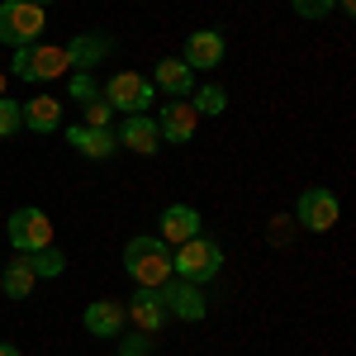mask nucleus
Returning a JSON list of instances; mask_svg holds the SVG:
<instances>
[{
	"label": "nucleus",
	"mask_w": 356,
	"mask_h": 356,
	"mask_svg": "<svg viewBox=\"0 0 356 356\" xmlns=\"http://www.w3.org/2000/svg\"><path fill=\"white\" fill-rule=\"evenodd\" d=\"M124 271H129L134 285L157 290V285L171 280V247H166L162 238H143V233H138V238L124 243Z\"/></svg>",
	"instance_id": "obj_1"
},
{
	"label": "nucleus",
	"mask_w": 356,
	"mask_h": 356,
	"mask_svg": "<svg viewBox=\"0 0 356 356\" xmlns=\"http://www.w3.org/2000/svg\"><path fill=\"white\" fill-rule=\"evenodd\" d=\"M223 271V247L214 238H191V243L171 247V275L176 280H191V285H209Z\"/></svg>",
	"instance_id": "obj_2"
},
{
	"label": "nucleus",
	"mask_w": 356,
	"mask_h": 356,
	"mask_svg": "<svg viewBox=\"0 0 356 356\" xmlns=\"http://www.w3.org/2000/svg\"><path fill=\"white\" fill-rule=\"evenodd\" d=\"M62 72H72V62L67 53L57 48V43H24V48H15L10 57V76H19V81H57Z\"/></svg>",
	"instance_id": "obj_3"
},
{
	"label": "nucleus",
	"mask_w": 356,
	"mask_h": 356,
	"mask_svg": "<svg viewBox=\"0 0 356 356\" xmlns=\"http://www.w3.org/2000/svg\"><path fill=\"white\" fill-rule=\"evenodd\" d=\"M100 95H105V105H110L114 114H147L152 105H157L152 76H138V72H114Z\"/></svg>",
	"instance_id": "obj_4"
},
{
	"label": "nucleus",
	"mask_w": 356,
	"mask_h": 356,
	"mask_svg": "<svg viewBox=\"0 0 356 356\" xmlns=\"http://www.w3.org/2000/svg\"><path fill=\"white\" fill-rule=\"evenodd\" d=\"M43 29H48V10H43V5H29V0H0V43L24 48V43H38Z\"/></svg>",
	"instance_id": "obj_5"
},
{
	"label": "nucleus",
	"mask_w": 356,
	"mask_h": 356,
	"mask_svg": "<svg viewBox=\"0 0 356 356\" xmlns=\"http://www.w3.org/2000/svg\"><path fill=\"white\" fill-rule=\"evenodd\" d=\"M5 238H10V247H15L19 257H29V252H38V247H53V219H48L38 204H24V209L10 214Z\"/></svg>",
	"instance_id": "obj_6"
},
{
	"label": "nucleus",
	"mask_w": 356,
	"mask_h": 356,
	"mask_svg": "<svg viewBox=\"0 0 356 356\" xmlns=\"http://www.w3.org/2000/svg\"><path fill=\"white\" fill-rule=\"evenodd\" d=\"M337 195L328 191V186H309V191L300 195V204H295V219H300V228H309V233H328V228H337Z\"/></svg>",
	"instance_id": "obj_7"
},
{
	"label": "nucleus",
	"mask_w": 356,
	"mask_h": 356,
	"mask_svg": "<svg viewBox=\"0 0 356 356\" xmlns=\"http://www.w3.org/2000/svg\"><path fill=\"white\" fill-rule=\"evenodd\" d=\"M119 147H129L138 157H157L162 152V134H157V119L152 114H124V124L114 129Z\"/></svg>",
	"instance_id": "obj_8"
},
{
	"label": "nucleus",
	"mask_w": 356,
	"mask_h": 356,
	"mask_svg": "<svg viewBox=\"0 0 356 356\" xmlns=\"http://www.w3.org/2000/svg\"><path fill=\"white\" fill-rule=\"evenodd\" d=\"M223 53H228V43H223L219 29H195V33H186L181 62H186L191 72H214V67L223 62Z\"/></svg>",
	"instance_id": "obj_9"
},
{
	"label": "nucleus",
	"mask_w": 356,
	"mask_h": 356,
	"mask_svg": "<svg viewBox=\"0 0 356 356\" xmlns=\"http://www.w3.org/2000/svg\"><path fill=\"white\" fill-rule=\"evenodd\" d=\"M62 143L67 147H76L81 157H90V162H110L114 152H119V138H114V129H86V124H67L62 129Z\"/></svg>",
	"instance_id": "obj_10"
},
{
	"label": "nucleus",
	"mask_w": 356,
	"mask_h": 356,
	"mask_svg": "<svg viewBox=\"0 0 356 356\" xmlns=\"http://www.w3.org/2000/svg\"><path fill=\"white\" fill-rule=\"evenodd\" d=\"M157 228H162L157 238H162L166 247H181V243H191V238L204 233V219H200L195 204H166L162 219H157Z\"/></svg>",
	"instance_id": "obj_11"
},
{
	"label": "nucleus",
	"mask_w": 356,
	"mask_h": 356,
	"mask_svg": "<svg viewBox=\"0 0 356 356\" xmlns=\"http://www.w3.org/2000/svg\"><path fill=\"white\" fill-rule=\"evenodd\" d=\"M162 290V300H166V314L171 318H186V323H200L204 314H209V300H204V290L200 285H191V280H166V285H157Z\"/></svg>",
	"instance_id": "obj_12"
},
{
	"label": "nucleus",
	"mask_w": 356,
	"mask_h": 356,
	"mask_svg": "<svg viewBox=\"0 0 356 356\" xmlns=\"http://www.w3.org/2000/svg\"><path fill=\"white\" fill-rule=\"evenodd\" d=\"M124 314H129V318L138 323V332H162V328H166V318H171V314H166L162 290H143V285L134 290V300L124 304Z\"/></svg>",
	"instance_id": "obj_13"
},
{
	"label": "nucleus",
	"mask_w": 356,
	"mask_h": 356,
	"mask_svg": "<svg viewBox=\"0 0 356 356\" xmlns=\"http://www.w3.org/2000/svg\"><path fill=\"white\" fill-rule=\"evenodd\" d=\"M62 53L72 62V72H90V67H100L114 53V38H105V33H76V38L62 43Z\"/></svg>",
	"instance_id": "obj_14"
},
{
	"label": "nucleus",
	"mask_w": 356,
	"mask_h": 356,
	"mask_svg": "<svg viewBox=\"0 0 356 356\" xmlns=\"http://www.w3.org/2000/svg\"><path fill=\"white\" fill-rule=\"evenodd\" d=\"M81 323H86V332H90V337L114 342V337L124 332V323H129V314H124V304H119V300H95V304H86Z\"/></svg>",
	"instance_id": "obj_15"
},
{
	"label": "nucleus",
	"mask_w": 356,
	"mask_h": 356,
	"mask_svg": "<svg viewBox=\"0 0 356 356\" xmlns=\"http://www.w3.org/2000/svg\"><path fill=\"white\" fill-rule=\"evenodd\" d=\"M195 124H200V114L191 110V100H171V105H162V114H157L162 143H176V147L195 138Z\"/></svg>",
	"instance_id": "obj_16"
},
{
	"label": "nucleus",
	"mask_w": 356,
	"mask_h": 356,
	"mask_svg": "<svg viewBox=\"0 0 356 356\" xmlns=\"http://www.w3.org/2000/svg\"><path fill=\"white\" fill-rule=\"evenodd\" d=\"M152 86L157 90H166L171 100H191V90H195V72L181 62V57H162L157 67H152Z\"/></svg>",
	"instance_id": "obj_17"
},
{
	"label": "nucleus",
	"mask_w": 356,
	"mask_h": 356,
	"mask_svg": "<svg viewBox=\"0 0 356 356\" xmlns=\"http://www.w3.org/2000/svg\"><path fill=\"white\" fill-rule=\"evenodd\" d=\"M24 129H33V134H57L62 129V100L57 95H33V100H24Z\"/></svg>",
	"instance_id": "obj_18"
},
{
	"label": "nucleus",
	"mask_w": 356,
	"mask_h": 356,
	"mask_svg": "<svg viewBox=\"0 0 356 356\" xmlns=\"http://www.w3.org/2000/svg\"><path fill=\"white\" fill-rule=\"evenodd\" d=\"M33 285H38V275H33V266H29V257L15 252V257L5 261V271H0V290H5L10 300H29Z\"/></svg>",
	"instance_id": "obj_19"
},
{
	"label": "nucleus",
	"mask_w": 356,
	"mask_h": 356,
	"mask_svg": "<svg viewBox=\"0 0 356 356\" xmlns=\"http://www.w3.org/2000/svg\"><path fill=\"white\" fill-rule=\"evenodd\" d=\"M191 110L195 114H223V110H228V90H223L219 81L195 86V90H191Z\"/></svg>",
	"instance_id": "obj_20"
},
{
	"label": "nucleus",
	"mask_w": 356,
	"mask_h": 356,
	"mask_svg": "<svg viewBox=\"0 0 356 356\" xmlns=\"http://www.w3.org/2000/svg\"><path fill=\"white\" fill-rule=\"evenodd\" d=\"M29 266H33L38 280H53V275L67 271V257H62L57 247H38V252H29Z\"/></svg>",
	"instance_id": "obj_21"
},
{
	"label": "nucleus",
	"mask_w": 356,
	"mask_h": 356,
	"mask_svg": "<svg viewBox=\"0 0 356 356\" xmlns=\"http://www.w3.org/2000/svg\"><path fill=\"white\" fill-rule=\"evenodd\" d=\"M24 134V100H0V138H15Z\"/></svg>",
	"instance_id": "obj_22"
},
{
	"label": "nucleus",
	"mask_w": 356,
	"mask_h": 356,
	"mask_svg": "<svg viewBox=\"0 0 356 356\" xmlns=\"http://www.w3.org/2000/svg\"><path fill=\"white\" fill-rule=\"evenodd\" d=\"M100 95V86H95V76L90 72H72V81H67V100H76V105H86V100H95Z\"/></svg>",
	"instance_id": "obj_23"
},
{
	"label": "nucleus",
	"mask_w": 356,
	"mask_h": 356,
	"mask_svg": "<svg viewBox=\"0 0 356 356\" xmlns=\"http://www.w3.org/2000/svg\"><path fill=\"white\" fill-rule=\"evenodd\" d=\"M81 114H86V119H81L86 129H110V119H114V110L105 105V95H95V100H86V105H81Z\"/></svg>",
	"instance_id": "obj_24"
},
{
	"label": "nucleus",
	"mask_w": 356,
	"mask_h": 356,
	"mask_svg": "<svg viewBox=\"0 0 356 356\" xmlns=\"http://www.w3.org/2000/svg\"><path fill=\"white\" fill-rule=\"evenodd\" d=\"M290 10L300 19H328L332 10H337V0H290Z\"/></svg>",
	"instance_id": "obj_25"
},
{
	"label": "nucleus",
	"mask_w": 356,
	"mask_h": 356,
	"mask_svg": "<svg viewBox=\"0 0 356 356\" xmlns=\"http://www.w3.org/2000/svg\"><path fill=\"white\" fill-rule=\"evenodd\" d=\"M119 356H152L147 332H119Z\"/></svg>",
	"instance_id": "obj_26"
},
{
	"label": "nucleus",
	"mask_w": 356,
	"mask_h": 356,
	"mask_svg": "<svg viewBox=\"0 0 356 356\" xmlns=\"http://www.w3.org/2000/svg\"><path fill=\"white\" fill-rule=\"evenodd\" d=\"M0 356H24V352H19L15 342H0Z\"/></svg>",
	"instance_id": "obj_27"
},
{
	"label": "nucleus",
	"mask_w": 356,
	"mask_h": 356,
	"mask_svg": "<svg viewBox=\"0 0 356 356\" xmlns=\"http://www.w3.org/2000/svg\"><path fill=\"white\" fill-rule=\"evenodd\" d=\"M337 5H342V10H347V15H352V10H356V0H337Z\"/></svg>",
	"instance_id": "obj_28"
},
{
	"label": "nucleus",
	"mask_w": 356,
	"mask_h": 356,
	"mask_svg": "<svg viewBox=\"0 0 356 356\" xmlns=\"http://www.w3.org/2000/svg\"><path fill=\"white\" fill-rule=\"evenodd\" d=\"M29 5H43V10H48V5H53V0H29Z\"/></svg>",
	"instance_id": "obj_29"
},
{
	"label": "nucleus",
	"mask_w": 356,
	"mask_h": 356,
	"mask_svg": "<svg viewBox=\"0 0 356 356\" xmlns=\"http://www.w3.org/2000/svg\"><path fill=\"white\" fill-rule=\"evenodd\" d=\"M0 100H5V72H0Z\"/></svg>",
	"instance_id": "obj_30"
}]
</instances>
